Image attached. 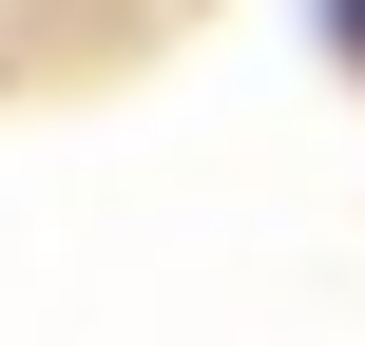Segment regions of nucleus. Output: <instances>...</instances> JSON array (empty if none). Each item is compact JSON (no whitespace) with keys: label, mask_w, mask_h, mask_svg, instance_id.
Here are the masks:
<instances>
[{"label":"nucleus","mask_w":365,"mask_h":346,"mask_svg":"<svg viewBox=\"0 0 365 346\" xmlns=\"http://www.w3.org/2000/svg\"><path fill=\"white\" fill-rule=\"evenodd\" d=\"M327 39H346V58H365V0H327Z\"/></svg>","instance_id":"f257e3e1"}]
</instances>
